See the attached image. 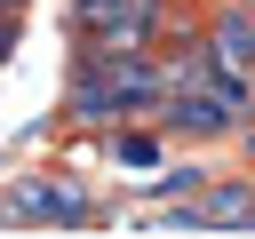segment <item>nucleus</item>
<instances>
[{
	"instance_id": "1",
	"label": "nucleus",
	"mask_w": 255,
	"mask_h": 239,
	"mask_svg": "<svg viewBox=\"0 0 255 239\" xmlns=\"http://www.w3.org/2000/svg\"><path fill=\"white\" fill-rule=\"evenodd\" d=\"M207 48H215V64L255 72V8H247V0H223V8L207 16Z\"/></svg>"
},
{
	"instance_id": "2",
	"label": "nucleus",
	"mask_w": 255,
	"mask_h": 239,
	"mask_svg": "<svg viewBox=\"0 0 255 239\" xmlns=\"http://www.w3.org/2000/svg\"><path fill=\"white\" fill-rule=\"evenodd\" d=\"M104 151H112V167H128V175H159V167H167V127H159V120H151V127H112Z\"/></svg>"
},
{
	"instance_id": "3",
	"label": "nucleus",
	"mask_w": 255,
	"mask_h": 239,
	"mask_svg": "<svg viewBox=\"0 0 255 239\" xmlns=\"http://www.w3.org/2000/svg\"><path fill=\"white\" fill-rule=\"evenodd\" d=\"M199 207H207V231H247V215H255V183H207Z\"/></svg>"
},
{
	"instance_id": "4",
	"label": "nucleus",
	"mask_w": 255,
	"mask_h": 239,
	"mask_svg": "<svg viewBox=\"0 0 255 239\" xmlns=\"http://www.w3.org/2000/svg\"><path fill=\"white\" fill-rule=\"evenodd\" d=\"M151 191H159V199H199V191H207V167H199V159H175V167L151 175Z\"/></svg>"
},
{
	"instance_id": "5",
	"label": "nucleus",
	"mask_w": 255,
	"mask_h": 239,
	"mask_svg": "<svg viewBox=\"0 0 255 239\" xmlns=\"http://www.w3.org/2000/svg\"><path fill=\"white\" fill-rule=\"evenodd\" d=\"M16 40H24V8H0V64L16 56Z\"/></svg>"
},
{
	"instance_id": "6",
	"label": "nucleus",
	"mask_w": 255,
	"mask_h": 239,
	"mask_svg": "<svg viewBox=\"0 0 255 239\" xmlns=\"http://www.w3.org/2000/svg\"><path fill=\"white\" fill-rule=\"evenodd\" d=\"M0 8H24V0H0Z\"/></svg>"
},
{
	"instance_id": "7",
	"label": "nucleus",
	"mask_w": 255,
	"mask_h": 239,
	"mask_svg": "<svg viewBox=\"0 0 255 239\" xmlns=\"http://www.w3.org/2000/svg\"><path fill=\"white\" fill-rule=\"evenodd\" d=\"M247 231H255V215H247Z\"/></svg>"
}]
</instances>
